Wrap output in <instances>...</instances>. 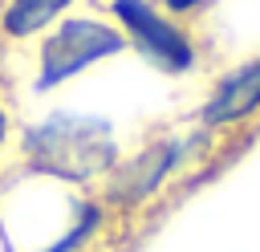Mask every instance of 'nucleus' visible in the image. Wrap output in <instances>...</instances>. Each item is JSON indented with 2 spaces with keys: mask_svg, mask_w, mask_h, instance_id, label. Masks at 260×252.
<instances>
[{
  "mask_svg": "<svg viewBox=\"0 0 260 252\" xmlns=\"http://www.w3.org/2000/svg\"><path fill=\"white\" fill-rule=\"evenodd\" d=\"M65 4H73V0H8V8L0 16V28L8 37H28V33L45 28Z\"/></svg>",
  "mask_w": 260,
  "mask_h": 252,
  "instance_id": "39448f33",
  "label": "nucleus"
},
{
  "mask_svg": "<svg viewBox=\"0 0 260 252\" xmlns=\"http://www.w3.org/2000/svg\"><path fill=\"white\" fill-rule=\"evenodd\" d=\"M252 110H260V57H252L248 65H240L236 73H228L219 81V89L211 93L203 118L211 126H228V122L248 118Z\"/></svg>",
  "mask_w": 260,
  "mask_h": 252,
  "instance_id": "20e7f679",
  "label": "nucleus"
},
{
  "mask_svg": "<svg viewBox=\"0 0 260 252\" xmlns=\"http://www.w3.org/2000/svg\"><path fill=\"white\" fill-rule=\"evenodd\" d=\"M0 138H4V110H0Z\"/></svg>",
  "mask_w": 260,
  "mask_h": 252,
  "instance_id": "6e6552de",
  "label": "nucleus"
},
{
  "mask_svg": "<svg viewBox=\"0 0 260 252\" xmlns=\"http://www.w3.org/2000/svg\"><path fill=\"white\" fill-rule=\"evenodd\" d=\"M162 4H167L171 12H191V8H199L203 0H162Z\"/></svg>",
  "mask_w": 260,
  "mask_h": 252,
  "instance_id": "0eeeda50",
  "label": "nucleus"
},
{
  "mask_svg": "<svg viewBox=\"0 0 260 252\" xmlns=\"http://www.w3.org/2000/svg\"><path fill=\"white\" fill-rule=\"evenodd\" d=\"M114 16L122 20V28L138 41V49H142L150 61H158V65H167V69H191V65H195L191 41H187L175 24H167L146 0H114Z\"/></svg>",
  "mask_w": 260,
  "mask_h": 252,
  "instance_id": "7ed1b4c3",
  "label": "nucleus"
},
{
  "mask_svg": "<svg viewBox=\"0 0 260 252\" xmlns=\"http://www.w3.org/2000/svg\"><path fill=\"white\" fill-rule=\"evenodd\" d=\"M28 150L37 167H49L53 175L65 179H89L93 171L114 163V142L102 122H69V118L45 122L41 130H32Z\"/></svg>",
  "mask_w": 260,
  "mask_h": 252,
  "instance_id": "f257e3e1",
  "label": "nucleus"
},
{
  "mask_svg": "<svg viewBox=\"0 0 260 252\" xmlns=\"http://www.w3.org/2000/svg\"><path fill=\"white\" fill-rule=\"evenodd\" d=\"M171 154H175V146H162V150H154V154H142L130 171H126V179H122V191H126V199H138V195H150L154 187H158V179L167 175V167H171Z\"/></svg>",
  "mask_w": 260,
  "mask_h": 252,
  "instance_id": "423d86ee",
  "label": "nucleus"
},
{
  "mask_svg": "<svg viewBox=\"0 0 260 252\" xmlns=\"http://www.w3.org/2000/svg\"><path fill=\"white\" fill-rule=\"evenodd\" d=\"M122 45H126V37L118 28H106L98 20H69L41 49V85H57V81L73 77L77 69L93 65L98 57L118 53Z\"/></svg>",
  "mask_w": 260,
  "mask_h": 252,
  "instance_id": "f03ea898",
  "label": "nucleus"
}]
</instances>
